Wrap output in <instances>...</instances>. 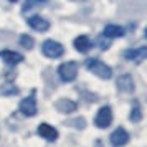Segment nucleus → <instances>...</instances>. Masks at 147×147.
Wrapping results in <instances>:
<instances>
[{
  "label": "nucleus",
  "instance_id": "nucleus-9",
  "mask_svg": "<svg viewBox=\"0 0 147 147\" xmlns=\"http://www.w3.org/2000/svg\"><path fill=\"white\" fill-rule=\"evenodd\" d=\"M38 136L40 137H43V139L50 140V142H53V140L58 139V131L55 129L53 126H50V124H40L38 126Z\"/></svg>",
  "mask_w": 147,
  "mask_h": 147
},
{
  "label": "nucleus",
  "instance_id": "nucleus-12",
  "mask_svg": "<svg viewBox=\"0 0 147 147\" xmlns=\"http://www.w3.org/2000/svg\"><path fill=\"white\" fill-rule=\"evenodd\" d=\"M28 25L33 28L35 32H47L48 28H50V23H48L45 18L38 17V15H35V17H30V18H28Z\"/></svg>",
  "mask_w": 147,
  "mask_h": 147
},
{
  "label": "nucleus",
  "instance_id": "nucleus-15",
  "mask_svg": "<svg viewBox=\"0 0 147 147\" xmlns=\"http://www.w3.org/2000/svg\"><path fill=\"white\" fill-rule=\"evenodd\" d=\"M140 119H142V111L139 107V102H134V107L131 111V121L132 122H139Z\"/></svg>",
  "mask_w": 147,
  "mask_h": 147
},
{
  "label": "nucleus",
  "instance_id": "nucleus-16",
  "mask_svg": "<svg viewBox=\"0 0 147 147\" xmlns=\"http://www.w3.org/2000/svg\"><path fill=\"white\" fill-rule=\"evenodd\" d=\"M20 45L23 48H27V50H32L33 45H35V41H33V38H32L30 35H22L20 36Z\"/></svg>",
  "mask_w": 147,
  "mask_h": 147
},
{
  "label": "nucleus",
  "instance_id": "nucleus-7",
  "mask_svg": "<svg viewBox=\"0 0 147 147\" xmlns=\"http://www.w3.org/2000/svg\"><path fill=\"white\" fill-rule=\"evenodd\" d=\"M116 84H117V89H119L121 93H126V94H131L134 93V80L131 74H121L117 81H116Z\"/></svg>",
  "mask_w": 147,
  "mask_h": 147
},
{
  "label": "nucleus",
  "instance_id": "nucleus-10",
  "mask_svg": "<svg viewBox=\"0 0 147 147\" xmlns=\"http://www.w3.org/2000/svg\"><path fill=\"white\" fill-rule=\"evenodd\" d=\"M146 56H147V48L146 47L139 48V50H126V51H124V58L134 61V63H142V61L146 60Z\"/></svg>",
  "mask_w": 147,
  "mask_h": 147
},
{
  "label": "nucleus",
  "instance_id": "nucleus-3",
  "mask_svg": "<svg viewBox=\"0 0 147 147\" xmlns=\"http://www.w3.org/2000/svg\"><path fill=\"white\" fill-rule=\"evenodd\" d=\"M41 51H43V55L48 56V58H60V56H63V53H65V48H63V45L58 43V41L47 40V41H43V45H41Z\"/></svg>",
  "mask_w": 147,
  "mask_h": 147
},
{
  "label": "nucleus",
  "instance_id": "nucleus-11",
  "mask_svg": "<svg viewBox=\"0 0 147 147\" xmlns=\"http://www.w3.org/2000/svg\"><path fill=\"white\" fill-rule=\"evenodd\" d=\"M55 107L63 114H69V113H74L76 109H78V104L71 99H66V98H63V99H58L55 102Z\"/></svg>",
  "mask_w": 147,
  "mask_h": 147
},
{
  "label": "nucleus",
  "instance_id": "nucleus-4",
  "mask_svg": "<svg viewBox=\"0 0 147 147\" xmlns=\"http://www.w3.org/2000/svg\"><path fill=\"white\" fill-rule=\"evenodd\" d=\"M111 122H113V111H111V107L102 106L98 111L96 117H94V124L99 127V129H106V127L111 126Z\"/></svg>",
  "mask_w": 147,
  "mask_h": 147
},
{
  "label": "nucleus",
  "instance_id": "nucleus-17",
  "mask_svg": "<svg viewBox=\"0 0 147 147\" xmlns=\"http://www.w3.org/2000/svg\"><path fill=\"white\" fill-rule=\"evenodd\" d=\"M96 43H98V47H99L101 50H107V48L111 47V40L106 38L104 35H99V36H98V40H96Z\"/></svg>",
  "mask_w": 147,
  "mask_h": 147
},
{
  "label": "nucleus",
  "instance_id": "nucleus-20",
  "mask_svg": "<svg viewBox=\"0 0 147 147\" xmlns=\"http://www.w3.org/2000/svg\"><path fill=\"white\" fill-rule=\"evenodd\" d=\"M8 2H17V0H8Z\"/></svg>",
  "mask_w": 147,
  "mask_h": 147
},
{
  "label": "nucleus",
  "instance_id": "nucleus-6",
  "mask_svg": "<svg viewBox=\"0 0 147 147\" xmlns=\"http://www.w3.org/2000/svg\"><path fill=\"white\" fill-rule=\"evenodd\" d=\"M111 146L113 147H122L127 144V140H129V134L124 127H117L113 134H111Z\"/></svg>",
  "mask_w": 147,
  "mask_h": 147
},
{
  "label": "nucleus",
  "instance_id": "nucleus-19",
  "mask_svg": "<svg viewBox=\"0 0 147 147\" xmlns=\"http://www.w3.org/2000/svg\"><path fill=\"white\" fill-rule=\"evenodd\" d=\"M0 89H2V94H17L18 93V89L15 86H2Z\"/></svg>",
  "mask_w": 147,
  "mask_h": 147
},
{
  "label": "nucleus",
  "instance_id": "nucleus-2",
  "mask_svg": "<svg viewBox=\"0 0 147 147\" xmlns=\"http://www.w3.org/2000/svg\"><path fill=\"white\" fill-rule=\"evenodd\" d=\"M58 74H60L61 80L66 81V83L74 81L76 80V76H78V63H76V61H66V63L60 65V68H58Z\"/></svg>",
  "mask_w": 147,
  "mask_h": 147
},
{
  "label": "nucleus",
  "instance_id": "nucleus-1",
  "mask_svg": "<svg viewBox=\"0 0 147 147\" xmlns=\"http://www.w3.org/2000/svg\"><path fill=\"white\" fill-rule=\"evenodd\" d=\"M84 66H86L93 74H96L98 78H101V80H109V78L113 76V69L107 66L104 61L96 60V58H89V60H86L84 61Z\"/></svg>",
  "mask_w": 147,
  "mask_h": 147
},
{
  "label": "nucleus",
  "instance_id": "nucleus-13",
  "mask_svg": "<svg viewBox=\"0 0 147 147\" xmlns=\"http://www.w3.org/2000/svg\"><path fill=\"white\" fill-rule=\"evenodd\" d=\"M91 47H93V43L89 40V36H86V35H81L78 38H74V48L80 53H88L91 50Z\"/></svg>",
  "mask_w": 147,
  "mask_h": 147
},
{
  "label": "nucleus",
  "instance_id": "nucleus-14",
  "mask_svg": "<svg viewBox=\"0 0 147 147\" xmlns=\"http://www.w3.org/2000/svg\"><path fill=\"white\" fill-rule=\"evenodd\" d=\"M102 35L106 36V38H119L124 35V28L121 27V25H114V23H109L104 27V32Z\"/></svg>",
  "mask_w": 147,
  "mask_h": 147
},
{
  "label": "nucleus",
  "instance_id": "nucleus-18",
  "mask_svg": "<svg viewBox=\"0 0 147 147\" xmlns=\"http://www.w3.org/2000/svg\"><path fill=\"white\" fill-rule=\"evenodd\" d=\"M47 0H27L25 2V5H23V10H30V8L36 7V5H41V3H45Z\"/></svg>",
  "mask_w": 147,
  "mask_h": 147
},
{
  "label": "nucleus",
  "instance_id": "nucleus-8",
  "mask_svg": "<svg viewBox=\"0 0 147 147\" xmlns=\"http://www.w3.org/2000/svg\"><path fill=\"white\" fill-rule=\"evenodd\" d=\"M0 58L7 63L8 66H13V65H18L23 61V56L20 53H17L13 50H3V51H0Z\"/></svg>",
  "mask_w": 147,
  "mask_h": 147
},
{
  "label": "nucleus",
  "instance_id": "nucleus-5",
  "mask_svg": "<svg viewBox=\"0 0 147 147\" xmlns=\"http://www.w3.org/2000/svg\"><path fill=\"white\" fill-rule=\"evenodd\" d=\"M20 113L25 116H35L36 114V101H35V93H32L28 98L20 101Z\"/></svg>",
  "mask_w": 147,
  "mask_h": 147
}]
</instances>
